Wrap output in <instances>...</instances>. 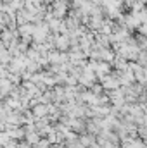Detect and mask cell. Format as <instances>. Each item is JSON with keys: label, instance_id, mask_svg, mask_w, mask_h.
Instances as JSON below:
<instances>
[{"label": "cell", "instance_id": "cell-1", "mask_svg": "<svg viewBox=\"0 0 147 148\" xmlns=\"http://www.w3.org/2000/svg\"><path fill=\"white\" fill-rule=\"evenodd\" d=\"M54 47H57L61 52H62V50H68V48L71 47L69 36H68V35H54Z\"/></svg>", "mask_w": 147, "mask_h": 148}]
</instances>
